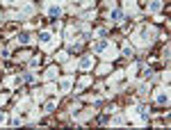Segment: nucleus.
Masks as SVG:
<instances>
[{
  "label": "nucleus",
  "instance_id": "nucleus-2",
  "mask_svg": "<svg viewBox=\"0 0 171 130\" xmlns=\"http://www.w3.org/2000/svg\"><path fill=\"white\" fill-rule=\"evenodd\" d=\"M91 64H94V57H82L80 59V69H91Z\"/></svg>",
  "mask_w": 171,
  "mask_h": 130
},
{
  "label": "nucleus",
  "instance_id": "nucleus-5",
  "mask_svg": "<svg viewBox=\"0 0 171 130\" xmlns=\"http://www.w3.org/2000/svg\"><path fill=\"white\" fill-rule=\"evenodd\" d=\"M105 48H107V41H98V44L94 46V50H96V52H103Z\"/></svg>",
  "mask_w": 171,
  "mask_h": 130
},
{
  "label": "nucleus",
  "instance_id": "nucleus-7",
  "mask_svg": "<svg viewBox=\"0 0 171 130\" xmlns=\"http://www.w3.org/2000/svg\"><path fill=\"white\" fill-rule=\"evenodd\" d=\"M19 41H21V44H27V41H30V34H27V32L19 34Z\"/></svg>",
  "mask_w": 171,
  "mask_h": 130
},
{
  "label": "nucleus",
  "instance_id": "nucleus-3",
  "mask_svg": "<svg viewBox=\"0 0 171 130\" xmlns=\"http://www.w3.org/2000/svg\"><path fill=\"white\" fill-rule=\"evenodd\" d=\"M48 14H50V16H55V18H57V16L62 14V7H59V5H50V7H48Z\"/></svg>",
  "mask_w": 171,
  "mask_h": 130
},
{
  "label": "nucleus",
  "instance_id": "nucleus-8",
  "mask_svg": "<svg viewBox=\"0 0 171 130\" xmlns=\"http://www.w3.org/2000/svg\"><path fill=\"white\" fill-rule=\"evenodd\" d=\"M121 18V9H114L112 12V21H119Z\"/></svg>",
  "mask_w": 171,
  "mask_h": 130
},
{
  "label": "nucleus",
  "instance_id": "nucleus-9",
  "mask_svg": "<svg viewBox=\"0 0 171 130\" xmlns=\"http://www.w3.org/2000/svg\"><path fill=\"white\" fill-rule=\"evenodd\" d=\"M69 87H71V82H69V80H64L62 85H59V89H62V91H66V89H69Z\"/></svg>",
  "mask_w": 171,
  "mask_h": 130
},
{
  "label": "nucleus",
  "instance_id": "nucleus-1",
  "mask_svg": "<svg viewBox=\"0 0 171 130\" xmlns=\"http://www.w3.org/2000/svg\"><path fill=\"white\" fill-rule=\"evenodd\" d=\"M50 41H53V34L50 32H41V34H39V44H41V46H50Z\"/></svg>",
  "mask_w": 171,
  "mask_h": 130
},
{
  "label": "nucleus",
  "instance_id": "nucleus-6",
  "mask_svg": "<svg viewBox=\"0 0 171 130\" xmlns=\"http://www.w3.org/2000/svg\"><path fill=\"white\" fill-rule=\"evenodd\" d=\"M167 100H169V96H167L164 91H160L158 94V103H167Z\"/></svg>",
  "mask_w": 171,
  "mask_h": 130
},
{
  "label": "nucleus",
  "instance_id": "nucleus-11",
  "mask_svg": "<svg viewBox=\"0 0 171 130\" xmlns=\"http://www.w3.org/2000/svg\"><path fill=\"white\" fill-rule=\"evenodd\" d=\"M7 2H9V5H12V2H14V0H7Z\"/></svg>",
  "mask_w": 171,
  "mask_h": 130
},
{
  "label": "nucleus",
  "instance_id": "nucleus-10",
  "mask_svg": "<svg viewBox=\"0 0 171 130\" xmlns=\"http://www.w3.org/2000/svg\"><path fill=\"white\" fill-rule=\"evenodd\" d=\"M2 121H5V114H2V112H0V123H2Z\"/></svg>",
  "mask_w": 171,
  "mask_h": 130
},
{
  "label": "nucleus",
  "instance_id": "nucleus-4",
  "mask_svg": "<svg viewBox=\"0 0 171 130\" xmlns=\"http://www.w3.org/2000/svg\"><path fill=\"white\" fill-rule=\"evenodd\" d=\"M148 9H151V12H160V9H162V0H151Z\"/></svg>",
  "mask_w": 171,
  "mask_h": 130
}]
</instances>
